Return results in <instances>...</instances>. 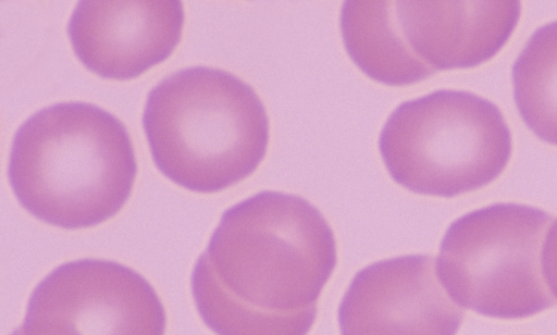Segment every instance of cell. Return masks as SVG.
Instances as JSON below:
<instances>
[{
  "instance_id": "cell-9",
  "label": "cell",
  "mask_w": 557,
  "mask_h": 335,
  "mask_svg": "<svg viewBox=\"0 0 557 335\" xmlns=\"http://www.w3.org/2000/svg\"><path fill=\"white\" fill-rule=\"evenodd\" d=\"M183 25L180 0H82L70 17L67 35L90 72L127 80L170 57Z\"/></svg>"
},
{
  "instance_id": "cell-1",
  "label": "cell",
  "mask_w": 557,
  "mask_h": 335,
  "mask_svg": "<svg viewBox=\"0 0 557 335\" xmlns=\"http://www.w3.org/2000/svg\"><path fill=\"white\" fill-rule=\"evenodd\" d=\"M336 262L334 233L312 203L263 190L223 212L191 296L215 335H308Z\"/></svg>"
},
{
  "instance_id": "cell-3",
  "label": "cell",
  "mask_w": 557,
  "mask_h": 335,
  "mask_svg": "<svg viewBox=\"0 0 557 335\" xmlns=\"http://www.w3.org/2000/svg\"><path fill=\"white\" fill-rule=\"evenodd\" d=\"M143 127L157 169L176 185L210 194L248 177L269 142L265 108L234 74L180 70L147 96Z\"/></svg>"
},
{
  "instance_id": "cell-10",
  "label": "cell",
  "mask_w": 557,
  "mask_h": 335,
  "mask_svg": "<svg viewBox=\"0 0 557 335\" xmlns=\"http://www.w3.org/2000/svg\"><path fill=\"white\" fill-rule=\"evenodd\" d=\"M511 77L522 121L541 140L557 146V21L531 35Z\"/></svg>"
},
{
  "instance_id": "cell-2",
  "label": "cell",
  "mask_w": 557,
  "mask_h": 335,
  "mask_svg": "<svg viewBox=\"0 0 557 335\" xmlns=\"http://www.w3.org/2000/svg\"><path fill=\"white\" fill-rule=\"evenodd\" d=\"M137 174L124 124L87 102H59L30 115L16 131L8 177L20 204L64 229L87 228L115 215Z\"/></svg>"
},
{
  "instance_id": "cell-12",
  "label": "cell",
  "mask_w": 557,
  "mask_h": 335,
  "mask_svg": "<svg viewBox=\"0 0 557 335\" xmlns=\"http://www.w3.org/2000/svg\"><path fill=\"white\" fill-rule=\"evenodd\" d=\"M11 335H17L16 331L14 330Z\"/></svg>"
},
{
  "instance_id": "cell-5",
  "label": "cell",
  "mask_w": 557,
  "mask_h": 335,
  "mask_svg": "<svg viewBox=\"0 0 557 335\" xmlns=\"http://www.w3.org/2000/svg\"><path fill=\"white\" fill-rule=\"evenodd\" d=\"M553 216L495 203L455 220L440 245L436 271L451 299L491 318L522 319L553 307L541 251Z\"/></svg>"
},
{
  "instance_id": "cell-6",
  "label": "cell",
  "mask_w": 557,
  "mask_h": 335,
  "mask_svg": "<svg viewBox=\"0 0 557 335\" xmlns=\"http://www.w3.org/2000/svg\"><path fill=\"white\" fill-rule=\"evenodd\" d=\"M339 27L352 62L388 86L472 67L481 40L480 21L467 1L348 0Z\"/></svg>"
},
{
  "instance_id": "cell-4",
  "label": "cell",
  "mask_w": 557,
  "mask_h": 335,
  "mask_svg": "<svg viewBox=\"0 0 557 335\" xmlns=\"http://www.w3.org/2000/svg\"><path fill=\"white\" fill-rule=\"evenodd\" d=\"M379 150L398 185L455 197L496 179L511 157L512 139L495 103L442 89L401 102L380 133Z\"/></svg>"
},
{
  "instance_id": "cell-8",
  "label": "cell",
  "mask_w": 557,
  "mask_h": 335,
  "mask_svg": "<svg viewBox=\"0 0 557 335\" xmlns=\"http://www.w3.org/2000/svg\"><path fill=\"white\" fill-rule=\"evenodd\" d=\"M463 317L428 255L367 265L354 276L338 307L341 335H456Z\"/></svg>"
},
{
  "instance_id": "cell-7",
  "label": "cell",
  "mask_w": 557,
  "mask_h": 335,
  "mask_svg": "<svg viewBox=\"0 0 557 335\" xmlns=\"http://www.w3.org/2000/svg\"><path fill=\"white\" fill-rule=\"evenodd\" d=\"M166 313L152 285L103 259L60 264L32 291L17 335H164Z\"/></svg>"
},
{
  "instance_id": "cell-11",
  "label": "cell",
  "mask_w": 557,
  "mask_h": 335,
  "mask_svg": "<svg viewBox=\"0 0 557 335\" xmlns=\"http://www.w3.org/2000/svg\"><path fill=\"white\" fill-rule=\"evenodd\" d=\"M543 270L547 285L557 299V220L549 229L545 241Z\"/></svg>"
}]
</instances>
